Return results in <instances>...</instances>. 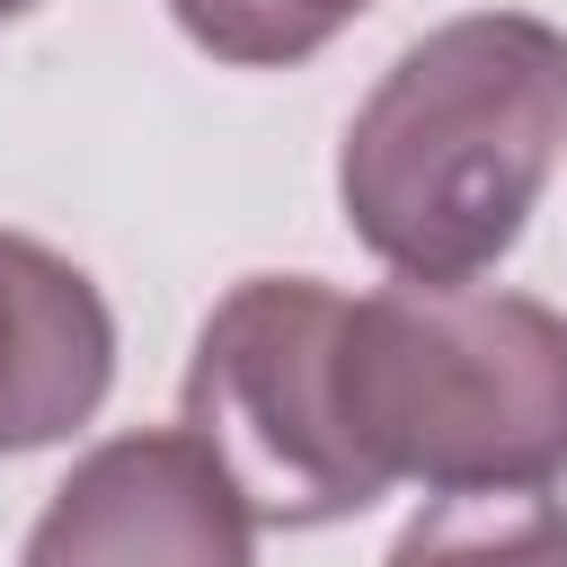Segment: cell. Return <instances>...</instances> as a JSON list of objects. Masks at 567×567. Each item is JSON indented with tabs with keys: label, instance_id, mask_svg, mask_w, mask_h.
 <instances>
[{
	"label": "cell",
	"instance_id": "ba28073f",
	"mask_svg": "<svg viewBox=\"0 0 567 567\" xmlns=\"http://www.w3.org/2000/svg\"><path fill=\"white\" fill-rule=\"evenodd\" d=\"M27 9H35V0H0V27H9V18H27Z\"/></svg>",
	"mask_w": 567,
	"mask_h": 567
},
{
	"label": "cell",
	"instance_id": "7a4b0ae2",
	"mask_svg": "<svg viewBox=\"0 0 567 567\" xmlns=\"http://www.w3.org/2000/svg\"><path fill=\"white\" fill-rule=\"evenodd\" d=\"M337 425L425 496L567 478V310L478 284H381L337 319Z\"/></svg>",
	"mask_w": 567,
	"mask_h": 567
},
{
	"label": "cell",
	"instance_id": "52a82bcc",
	"mask_svg": "<svg viewBox=\"0 0 567 567\" xmlns=\"http://www.w3.org/2000/svg\"><path fill=\"white\" fill-rule=\"evenodd\" d=\"M372 0H168V18L239 71H292L319 44H337Z\"/></svg>",
	"mask_w": 567,
	"mask_h": 567
},
{
	"label": "cell",
	"instance_id": "277c9868",
	"mask_svg": "<svg viewBox=\"0 0 567 567\" xmlns=\"http://www.w3.org/2000/svg\"><path fill=\"white\" fill-rule=\"evenodd\" d=\"M18 567H257V514L186 425H151L71 461Z\"/></svg>",
	"mask_w": 567,
	"mask_h": 567
},
{
	"label": "cell",
	"instance_id": "6da1fadb",
	"mask_svg": "<svg viewBox=\"0 0 567 567\" xmlns=\"http://www.w3.org/2000/svg\"><path fill=\"white\" fill-rule=\"evenodd\" d=\"M567 151V35L532 9H470L416 35L337 142L346 230L408 284L487 275Z\"/></svg>",
	"mask_w": 567,
	"mask_h": 567
},
{
	"label": "cell",
	"instance_id": "8992f818",
	"mask_svg": "<svg viewBox=\"0 0 567 567\" xmlns=\"http://www.w3.org/2000/svg\"><path fill=\"white\" fill-rule=\"evenodd\" d=\"M381 567H567V505L549 487L425 496Z\"/></svg>",
	"mask_w": 567,
	"mask_h": 567
},
{
	"label": "cell",
	"instance_id": "3957f363",
	"mask_svg": "<svg viewBox=\"0 0 567 567\" xmlns=\"http://www.w3.org/2000/svg\"><path fill=\"white\" fill-rule=\"evenodd\" d=\"M337 319L346 292L319 275H248L195 328L177 425L230 470L257 532H319L381 505V478L337 425Z\"/></svg>",
	"mask_w": 567,
	"mask_h": 567
},
{
	"label": "cell",
	"instance_id": "5b68a950",
	"mask_svg": "<svg viewBox=\"0 0 567 567\" xmlns=\"http://www.w3.org/2000/svg\"><path fill=\"white\" fill-rule=\"evenodd\" d=\"M115 390V310L44 239L0 230V461L80 434Z\"/></svg>",
	"mask_w": 567,
	"mask_h": 567
}]
</instances>
